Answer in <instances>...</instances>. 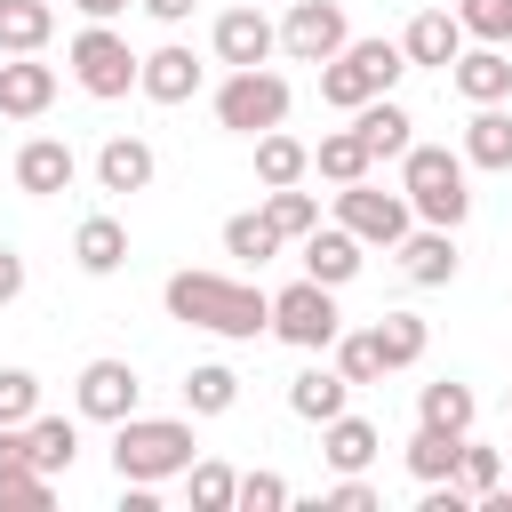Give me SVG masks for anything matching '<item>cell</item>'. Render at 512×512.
I'll return each instance as SVG.
<instances>
[{"label": "cell", "instance_id": "7c38bea8", "mask_svg": "<svg viewBox=\"0 0 512 512\" xmlns=\"http://www.w3.org/2000/svg\"><path fill=\"white\" fill-rule=\"evenodd\" d=\"M296 256H304V280H320V288H344V280H360V264H368V248H360L344 224H312V232L296 240Z\"/></svg>", "mask_w": 512, "mask_h": 512}, {"label": "cell", "instance_id": "f35d334b", "mask_svg": "<svg viewBox=\"0 0 512 512\" xmlns=\"http://www.w3.org/2000/svg\"><path fill=\"white\" fill-rule=\"evenodd\" d=\"M232 504H240V512H288V504H296V488H288L280 472H240Z\"/></svg>", "mask_w": 512, "mask_h": 512}, {"label": "cell", "instance_id": "d6986e66", "mask_svg": "<svg viewBox=\"0 0 512 512\" xmlns=\"http://www.w3.org/2000/svg\"><path fill=\"white\" fill-rule=\"evenodd\" d=\"M152 144L144 136H104V152H96V192H144L152 184Z\"/></svg>", "mask_w": 512, "mask_h": 512}, {"label": "cell", "instance_id": "f6af8a7d", "mask_svg": "<svg viewBox=\"0 0 512 512\" xmlns=\"http://www.w3.org/2000/svg\"><path fill=\"white\" fill-rule=\"evenodd\" d=\"M136 8H144V16H152V24H184V16H192V8H200V0H136Z\"/></svg>", "mask_w": 512, "mask_h": 512}, {"label": "cell", "instance_id": "8fae6325", "mask_svg": "<svg viewBox=\"0 0 512 512\" xmlns=\"http://www.w3.org/2000/svg\"><path fill=\"white\" fill-rule=\"evenodd\" d=\"M208 48H216V64H272V48H280V24L264 16V8H224L216 16V32H208Z\"/></svg>", "mask_w": 512, "mask_h": 512}, {"label": "cell", "instance_id": "484cf974", "mask_svg": "<svg viewBox=\"0 0 512 512\" xmlns=\"http://www.w3.org/2000/svg\"><path fill=\"white\" fill-rule=\"evenodd\" d=\"M48 32H56L48 0H0V56H40Z\"/></svg>", "mask_w": 512, "mask_h": 512}, {"label": "cell", "instance_id": "f546056e", "mask_svg": "<svg viewBox=\"0 0 512 512\" xmlns=\"http://www.w3.org/2000/svg\"><path fill=\"white\" fill-rule=\"evenodd\" d=\"M312 168H320L328 184H360V176L376 168V152L360 144V128H336V136H320V152H312Z\"/></svg>", "mask_w": 512, "mask_h": 512}, {"label": "cell", "instance_id": "ee69618b", "mask_svg": "<svg viewBox=\"0 0 512 512\" xmlns=\"http://www.w3.org/2000/svg\"><path fill=\"white\" fill-rule=\"evenodd\" d=\"M16 296H24V256H16L8 240H0V312H8Z\"/></svg>", "mask_w": 512, "mask_h": 512}, {"label": "cell", "instance_id": "e575fe53", "mask_svg": "<svg viewBox=\"0 0 512 512\" xmlns=\"http://www.w3.org/2000/svg\"><path fill=\"white\" fill-rule=\"evenodd\" d=\"M232 488H240L232 464H216V456H192V464H184V496H192V512H232Z\"/></svg>", "mask_w": 512, "mask_h": 512}, {"label": "cell", "instance_id": "836d02e7", "mask_svg": "<svg viewBox=\"0 0 512 512\" xmlns=\"http://www.w3.org/2000/svg\"><path fill=\"white\" fill-rule=\"evenodd\" d=\"M456 448H464V432L416 424V432H408V472H416V480H456Z\"/></svg>", "mask_w": 512, "mask_h": 512}, {"label": "cell", "instance_id": "b9f144b4", "mask_svg": "<svg viewBox=\"0 0 512 512\" xmlns=\"http://www.w3.org/2000/svg\"><path fill=\"white\" fill-rule=\"evenodd\" d=\"M320 504H328V512H384V496H376L360 472H336V488H328Z\"/></svg>", "mask_w": 512, "mask_h": 512}, {"label": "cell", "instance_id": "e0dca14e", "mask_svg": "<svg viewBox=\"0 0 512 512\" xmlns=\"http://www.w3.org/2000/svg\"><path fill=\"white\" fill-rule=\"evenodd\" d=\"M48 104H56V64L8 56V64H0V112H8V120H40Z\"/></svg>", "mask_w": 512, "mask_h": 512}, {"label": "cell", "instance_id": "52a82bcc", "mask_svg": "<svg viewBox=\"0 0 512 512\" xmlns=\"http://www.w3.org/2000/svg\"><path fill=\"white\" fill-rule=\"evenodd\" d=\"M336 328H344L336 288H320V280H288V288L272 296V336H280V344H296V352H328Z\"/></svg>", "mask_w": 512, "mask_h": 512}, {"label": "cell", "instance_id": "6da1fadb", "mask_svg": "<svg viewBox=\"0 0 512 512\" xmlns=\"http://www.w3.org/2000/svg\"><path fill=\"white\" fill-rule=\"evenodd\" d=\"M160 304H168V320L208 328V336H232V344L272 336V296H264L256 280H232V272H192V264H184V272H168Z\"/></svg>", "mask_w": 512, "mask_h": 512}, {"label": "cell", "instance_id": "bcb514c9", "mask_svg": "<svg viewBox=\"0 0 512 512\" xmlns=\"http://www.w3.org/2000/svg\"><path fill=\"white\" fill-rule=\"evenodd\" d=\"M72 8H80V16H88V24H112V16H120V8H128V0H72Z\"/></svg>", "mask_w": 512, "mask_h": 512}, {"label": "cell", "instance_id": "ffe728a7", "mask_svg": "<svg viewBox=\"0 0 512 512\" xmlns=\"http://www.w3.org/2000/svg\"><path fill=\"white\" fill-rule=\"evenodd\" d=\"M72 264H80L88 280H112V272L128 264V224H120V216H88V224L72 232Z\"/></svg>", "mask_w": 512, "mask_h": 512}, {"label": "cell", "instance_id": "4fadbf2b", "mask_svg": "<svg viewBox=\"0 0 512 512\" xmlns=\"http://www.w3.org/2000/svg\"><path fill=\"white\" fill-rule=\"evenodd\" d=\"M448 88L464 96V104H504L512 96V48H456V64H448Z\"/></svg>", "mask_w": 512, "mask_h": 512}, {"label": "cell", "instance_id": "4dcf8cb0", "mask_svg": "<svg viewBox=\"0 0 512 512\" xmlns=\"http://www.w3.org/2000/svg\"><path fill=\"white\" fill-rule=\"evenodd\" d=\"M280 248H288V240L272 232V216H264V208H240V216L224 224V256H240V264H272Z\"/></svg>", "mask_w": 512, "mask_h": 512}, {"label": "cell", "instance_id": "d6a6232c", "mask_svg": "<svg viewBox=\"0 0 512 512\" xmlns=\"http://www.w3.org/2000/svg\"><path fill=\"white\" fill-rule=\"evenodd\" d=\"M232 400H240V376H232L224 360H200V368L184 376V408H192V416H224Z\"/></svg>", "mask_w": 512, "mask_h": 512}, {"label": "cell", "instance_id": "30bf717a", "mask_svg": "<svg viewBox=\"0 0 512 512\" xmlns=\"http://www.w3.org/2000/svg\"><path fill=\"white\" fill-rule=\"evenodd\" d=\"M344 40H352V24H344V8H336V0H288L280 48H288L296 64H328Z\"/></svg>", "mask_w": 512, "mask_h": 512}, {"label": "cell", "instance_id": "8992f818", "mask_svg": "<svg viewBox=\"0 0 512 512\" xmlns=\"http://www.w3.org/2000/svg\"><path fill=\"white\" fill-rule=\"evenodd\" d=\"M64 56H72V80H80V88H88L96 104L128 96V88H136V64H144V56H136V48H128V40L112 32V24H80Z\"/></svg>", "mask_w": 512, "mask_h": 512}, {"label": "cell", "instance_id": "7dc6e473", "mask_svg": "<svg viewBox=\"0 0 512 512\" xmlns=\"http://www.w3.org/2000/svg\"><path fill=\"white\" fill-rule=\"evenodd\" d=\"M504 480H512V472H504Z\"/></svg>", "mask_w": 512, "mask_h": 512}, {"label": "cell", "instance_id": "9a60e30c", "mask_svg": "<svg viewBox=\"0 0 512 512\" xmlns=\"http://www.w3.org/2000/svg\"><path fill=\"white\" fill-rule=\"evenodd\" d=\"M72 176H80V160H72V144H64V136H32V144L16 152V192H32V200L72 192Z\"/></svg>", "mask_w": 512, "mask_h": 512}, {"label": "cell", "instance_id": "4316f807", "mask_svg": "<svg viewBox=\"0 0 512 512\" xmlns=\"http://www.w3.org/2000/svg\"><path fill=\"white\" fill-rule=\"evenodd\" d=\"M312 176V144H296L288 128H264L256 136V184L272 192V184H304Z\"/></svg>", "mask_w": 512, "mask_h": 512}, {"label": "cell", "instance_id": "603a6c76", "mask_svg": "<svg viewBox=\"0 0 512 512\" xmlns=\"http://www.w3.org/2000/svg\"><path fill=\"white\" fill-rule=\"evenodd\" d=\"M320 456H328V472H368V464H376V424L352 416V408L328 416V424H320Z\"/></svg>", "mask_w": 512, "mask_h": 512}, {"label": "cell", "instance_id": "d4e9b609", "mask_svg": "<svg viewBox=\"0 0 512 512\" xmlns=\"http://www.w3.org/2000/svg\"><path fill=\"white\" fill-rule=\"evenodd\" d=\"M352 128H360V144H368V152H376V160H400V152H408V144H416V136H408V128H416V120H408V112H400V104H392V96H368V104H360V112H352Z\"/></svg>", "mask_w": 512, "mask_h": 512}, {"label": "cell", "instance_id": "7402d4cb", "mask_svg": "<svg viewBox=\"0 0 512 512\" xmlns=\"http://www.w3.org/2000/svg\"><path fill=\"white\" fill-rule=\"evenodd\" d=\"M24 456H32L48 480H56V472H72V456H80V424H72V416H40V408H32V416H24Z\"/></svg>", "mask_w": 512, "mask_h": 512}, {"label": "cell", "instance_id": "f1b7e54d", "mask_svg": "<svg viewBox=\"0 0 512 512\" xmlns=\"http://www.w3.org/2000/svg\"><path fill=\"white\" fill-rule=\"evenodd\" d=\"M368 336H376V360H384V368H416V360H424V344H432V328H424L416 312H384Z\"/></svg>", "mask_w": 512, "mask_h": 512}, {"label": "cell", "instance_id": "277c9868", "mask_svg": "<svg viewBox=\"0 0 512 512\" xmlns=\"http://www.w3.org/2000/svg\"><path fill=\"white\" fill-rule=\"evenodd\" d=\"M400 192H408V208L424 216V224H464L472 216V192H464V152H448V144H408L400 152Z\"/></svg>", "mask_w": 512, "mask_h": 512}, {"label": "cell", "instance_id": "3957f363", "mask_svg": "<svg viewBox=\"0 0 512 512\" xmlns=\"http://www.w3.org/2000/svg\"><path fill=\"white\" fill-rule=\"evenodd\" d=\"M400 72H408L400 40H344V48L320 64V104L360 112L368 96H392V88H400Z\"/></svg>", "mask_w": 512, "mask_h": 512}, {"label": "cell", "instance_id": "cb8c5ba5", "mask_svg": "<svg viewBox=\"0 0 512 512\" xmlns=\"http://www.w3.org/2000/svg\"><path fill=\"white\" fill-rule=\"evenodd\" d=\"M464 168H512V112L504 104H472V120H464Z\"/></svg>", "mask_w": 512, "mask_h": 512}, {"label": "cell", "instance_id": "2e32d148", "mask_svg": "<svg viewBox=\"0 0 512 512\" xmlns=\"http://www.w3.org/2000/svg\"><path fill=\"white\" fill-rule=\"evenodd\" d=\"M456 264H464V256H456V232H448V224H424V232L408 224V232H400V272H408L416 288H448Z\"/></svg>", "mask_w": 512, "mask_h": 512}, {"label": "cell", "instance_id": "83f0119b", "mask_svg": "<svg viewBox=\"0 0 512 512\" xmlns=\"http://www.w3.org/2000/svg\"><path fill=\"white\" fill-rule=\"evenodd\" d=\"M472 416H480V400H472V384H456V376H440V384L416 392V424H432V432H472Z\"/></svg>", "mask_w": 512, "mask_h": 512}, {"label": "cell", "instance_id": "5b68a950", "mask_svg": "<svg viewBox=\"0 0 512 512\" xmlns=\"http://www.w3.org/2000/svg\"><path fill=\"white\" fill-rule=\"evenodd\" d=\"M288 80L272 72V64H240V72H224V88H216V128H232V136H264V128H280L288 120Z\"/></svg>", "mask_w": 512, "mask_h": 512}, {"label": "cell", "instance_id": "8d00e7d4", "mask_svg": "<svg viewBox=\"0 0 512 512\" xmlns=\"http://www.w3.org/2000/svg\"><path fill=\"white\" fill-rule=\"evenodd\" d=\"M456 488H464V496H472V504H480V496H496V488H504V456H496V448H480V440H472V432H464V448H456Z\"/></svg>", "mask_w": 512, "mask_h": 512}, {"label": "cell", "instance_id": "d590c367", "mask_svg": "<svg viewBox=\"0 0 512 512\" xmlns=\"http://www.w3.org/2000/svg\"><path fill=\"white\" fill-rule=\"evenodd\" d=\"M328 352H336V376H344L352 392L384 376V360H376V336H368V328H336V344H328Z\"/></svg>", "mask_w": 512, "mask_h": 512}, {"label": "cell", "instance_id": "9c48e42d", "mask_svg": "<svg viewBox=\"0 0 512 512\" xmlns=\"http://www.w3.org/2000/svg\"><path fill=\"white\" fill-rule=\"evenodd\" d=\"M136 400H144V376H136L128 360H88V368L72 376V408H80L88 424H120V416H136Z\"/></svg>", "mask_w": 512, "mask_h": 512}, {"label": "cell", "instance_id": "ba28073f", "mask_svg": "<svg viewBox=\"0 0 512 512\" xmlns=\"http://www.w3.org/2000/svg\"><path fill=\"white\" fill-rule=\"evenodd\" d=\"M336 224H344L360 248H400V232L416 224V208H408V192H376V184L360 176V184H336Z\"/></svg>", "mask_w": 512, "mask_h": 512}, {"label": "cell", "instance_id": "ac0fdd59", "mask_svg": "<svg viewBox=\"0 0 512 512\" xmlns=\"http://www.w3.org/2000/svg\"><path fill=\"white\" fill-rule=\"evenodd\" d=\"M456 48H464L456 8H424V16H408V32H400V56H408V64H432V72H448Z\"/></svg>", "mask_w": 512, "mask_h": 512}, {"label": "cell", "instance_id": "5bb4252c", "mask_svg": "<svg viewBox=\"0 0 512 512\" xmlns=\"http://www.w3.org/2000/svg\"><path fill=\"white\" fill-rule=\"evenodd\" d=\"M136 88H144L152 104H192V96H200V56H192L184 40H168V48H152V56L136 64Z\"/></svg>", "mask_w": 512, "mask_h": 512}, {"label": "cell", "instance_id": "7bdbcfd3", "mask_svg": "<svg viewBox=\"0 0 512 512\" xmlns=\"http://www.w3.org/2000/svg\"><path fill=\"white\" fill-rule=\"evenodd\" d=\"M16 472H40V464L24 456V424H0V480H16Z\"/></svg>", "mask_w": 512, "mask_h": 512}, {"label": "cell", "instance_id": "ab89813d", "mask_svg": "<svg viewBox=\"0 0 512 512\" xmlns=\"http://www.w3.org/2000/svg\"><path fill=\"white\" fill-rule=\"evenodd\" d=\"M40 408V376L32 368H0V424H24Z\"/></svg>", "mask_w": 512, "mask_h": 512}, {"label": "cell", "instance_id": "1f68e13d", "mask_svg": "<svg viewBox=\"0 0 512 512\" xmlns=\"http://www.w3.org/2000/svg\"><path fill=\"white\" fill-rule=\"evenodd\" d=\"M264 216H272L280 240H304V232L320 224V192H304V184H272V192H264Z\"/></svg>", "mask_w": 512, "mask_h": 512}, {"label": "cell", "instance_id": "60d3db41", "mask_svg": "<svg viewBox=\"0 0 512 512\" xmlns=\"http://www.w3.org/2000/svg\"><path fill=\"white\" fill-rule=\"evenodd\" d=\"M48 496H56L48 472H16V480H0V512H48Z\"/></svg>", "mask_w": 512, "mask_h": 512}, {"label": "cell", "instance_id": "44dd1931", "mask_svg": "<svg viewBox=\"0 0 512 512\" xmlns=\"http://www.w3.org/2000/svg\"><path fill=\"white\" fill-rule=\"evenodd\" d=\"M288 408H296L304 424H328V416L352 408V384L336 376V360H328V368H304V376H288Z\"/></svg>", "mask_w": 512, "mask_h": 512}, {"label": "cell", "instance_id": "7a4b0ae2", "mask_svg": "<svg viewBox=\"0 0 512 512\" xmlns=\"http://www.w3.org/2000/svg\"><path fill=\"white\" fill-rule=\"evenodd\" d=\"M200 456V440H192V424L184 416H120L112 424V472L120 480H176L184 464Z\"/></svg>", "mask_w": 512, "mask_h": 512}, {"label": "cell", "instance_id": "74e56055", "mask_svg": "<svg viewBox=\"0 0 512 512\" xmlns=\"http://www.w3.org/2000/svg\"><path fill=\"white\" fill-rule=\"evenodd\" d=\"M456 24H464V40L512 48V0H456Z\"/></svg>", "mask_w": 512, "mask_h": 512}]
</instances>
